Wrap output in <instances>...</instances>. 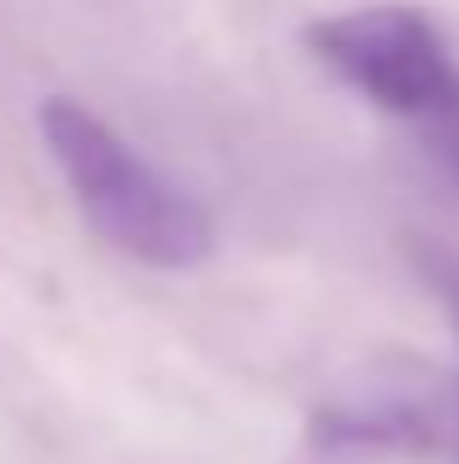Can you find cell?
Masks as SVG:
<instances>
[{
  "mask_svg": "<svg viewBox=\"0 0 459 464\" xmlns=\"http://www.w3.org/2000/svg\"><path fill=\"white\" fill-rule=\"evenodd\" d=\"M307 53L354 94H366L377 112L413 124L418 136L459 106V59L448 35L401 0H377V6L330 12V18L307 24Z\"/></svg>",
  "mask_w": 459,
  "mask_h": 464,
  "instance_id": "cell-2",
  "label": "cell"
},
{
  "mask_svg": "<svg viewBox=\"0 0 459 464\" xmlns=\"http://www.w3.org/2000/svg\"><path fill=\"white\" fill-rule=\"evenodd\" d=\"M425 148H430V159H436L442 170H448V182L459 188V106L448 118H442V124H430L425 130Z\"/></svg>",
  "mask_w": 459,
  "mask_h": 464,
  "instance_id": "cell-4",
  "label": "cell"
},
{
  "mask_svg": "<svg viewBox=\"0 0 459 464\" xmlns=\"http://www.w3.org/2000/svg\"><path fill=\"white\" fill-rule=\"evenodd\" d=\"M312 447L318 453H395V459H425L436 447H454L459 459V382H442L418 364L371 371L318 406Z\"/></svg>",
  "mask_w": 459,
  "mask_h": 464,
  "instance_id": "cell-3",
  "label": "cell"
},
{
  "mask_svg": "<svg viewBox=\"0 0 459 464\" xmlns=\"http://www.w3.org/2000/svg\"><path fill=\"white\" fill-rule=\"evenodd\" d=\"M42 148L65 177L83 224L118 247L124 259L153 271H189L212 253V218L183 182L148 165L101 112H89L71 94H54L35 112Z\"/></svg>",
  "mask_w": 459,
  "mask_h": 464,
  "instance_id": "cell-1",
  "label": "cell"
},
{
  "mask_svg": "<svg viewBox=\"0 0 459 464\" xmlns=\"http://www.w3.org/2000/svg\"><path fill=\"white\" fill-rule=\"evenodd\" d=\"M425 276L442 295V306H448V317H454V335H459V265L442 259V253H425ZM454 382H459V371H454Z\"/></svg>",
  "mask_w": 459,
  "mask_h": 464,
  "instance_id": "cell-5",
  "label": "cell"
}]
</instances>
